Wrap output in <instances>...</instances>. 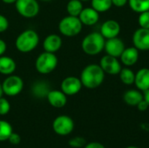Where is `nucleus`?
Listing matches in <instances>:
<instances>
[{
  "instance_id": "1",
  "label": "nucleus",
  "mask_w": 149,
  "mask_h": 148,
  "mask_svg": "<svg viewBox=\"0 0 149 148\" xmlns=\"http://www.w3.org/2000/svg\"><path fill=\"white\" fill-rule=\"evenodd\" d=\"M105 74L100 65L91 64L82 70L79 79L83 86L87 89H95L104 82Z\"/></svg>"
},
{
  "instance_id": "2",
  "label": "nucleus",
  "mask_w": 149,
  "mask_h": 148,
  "mask_svg": "<svg viewBox=\"0 0 149 148\" xmlns=\"http://www.w3.org/2000/svg\"><path fill=\"white\" fill-rule=\"evenodd\" d=\"M39 44V36L32 29H27L19 33L15 40L16 49L21 53H29L37 48Z\"/></svg>"
},
{
  "instance_id": "3",
  "label": "nucleus",
  "mask_w": 149,
  "mask_h": 148,
  "mask_svg": "<svg viewBox=\"0 0 149 148\" xmlns=\"http://www.w3.org/2000/svg\"><path fill=\"white\" fill-rule=\"evenodd\" d=\"M106 38L101 35L100 32H91L87 34L81 42L82 51L89 55L94 56L100 54L105 47Z\"/></svg>"
},
{
  "instance_id": "4",
  "label": "nucleus",
  "mask_w": 149,
  "mask_h": 148,
  "mask_svg": "<svg viewBox=\"0 0 149 148\" xmlns=\"http://www.w3.org/2000/svg\"><path fill=\"white\" fill-rule=\"evenodd\" d=\"M58 58L55 53L45 51L40 53L35 60L36 71L42 74L47 75L52 73L58 66Z\"/></svg>"
},
{
  "instance_id": "5",
  "label": "nucleus",
  "mask_w": 149,
  "mask_h": 148,
  "mask_svg": "<svg viewBox=\"0 0 149 148\" xmlns=\"http://www.w3.org/2000/svg\"><path fill=\"white\" fill-rule=\"evenodd\" d=\"M58 27L61 35L67 38H73L81 32L83 24L79 17L68 15L59 21Z\"/></svg>"
},
{
  "instance_id": "6",
  "label": "nucleus",
  "mask_w": 149,
  "mask_h": 148,
  "mask_svg": "<svg viewBox=\"0 0 149 148\" xmlns=\"http://www.w3.org/2000/svg\"><path fill=\"white\" fill-rule=\"evenodd\" d=\"M14 4L17 13L24 18H33L39 13L38 0H17Z\"/></svg>"
},
{
  "instance_id": "7",
  "label": "nucleus",
  "mask_w": 149,
  "mask_h": 148,
  "mask_svg": "<svg viewBox=\"0 0 149 148\" xmlns=\"http://www.w3.org/2000/svg\"><path fill=\"white\" fill-rule=\"evenodd\" d=\"M2 88L3 94L9 97H14L18 95L24 89V80L21 77L11 74L7 76V78L2 83Z\"/></svg>"
},
{
  "instance_id": "8",
  "label": "nucleus",
  "mask_w": 149,
  "mask_h": 148,
  "mask_svg": "<svg viewBox=\"0 0 149 148\" xmlns=\"http://www.w3.org/2000/svg\"><path fill=\"white\" fill-rule=\"evenodd\" d=\"M74 129V122L72 119L67 115H59L56 117L52 122V130L60 136L69 135Z\"/></svg>"
},
{
  "instance_id": "9",
  "label": "nucleus",
  "mask_w": 149,
  "mask_h": 148,
  "mask_svg": "<svg viewBox=\"0 0 149 148\" xmlns=\"http://www.w3.org/2000/svg\"><path fill=\"white\" fill-rule=\"evenodd\" d=\"M82 86L83 85L79 78L75 76H68L62 80L60 90L66 96H73L80 92Z\"/></svg>"
},
{
  "instance_id": "10",
  "label": "nucleus",
  "mask_w": 149,
  "mask_h": 148,
  "mask_svg": "<svg viewBox=\"0 0 149 148\" xmlns=\"http://www.w3.org/2000/svg\"><path fill=\"white\" fill-rule=\"evenodd\" d=\"M100 65L105 73H107L110 75L119 74L120 70L122 69L121 64L118 60V58H115L107 54L101 58L100 61Z\"/></svg>"
},
{
  "instance_id": "11",
  "label": "nucleus",
  "mask_w": 149,
  "mask_h": 148,
  "mask_svg": "<svg viewBox=\"0 0 149 148\" xmlns=\"http://www.w3.org/2000/svg\"><path fill=\"white\" fill-rule=\"evenodd\" d=\"M132 41L134 46L139 51H149V29H137L133 34Z\"/></svg>"
},
{
  "instance_id": "12",
  "label": "nucleus",
  "mask_w": 149,
  "mask_h": 148,
  "mask_svg": "<svg viewBox=\"0 0 149 148\" xmlns=\"http://www.w3.org/2000/svg\"><path fill=\"white\" fill-rule=\"evenodd\" d=\"M125 48L126 47H125L124 42L118 37L106 39L104 50L107 55H110L115 58H120L123 51L125 50Z\"/></svg>"
},
{
  "instance_id": "13",
  "label": "nucleus",
  "mask_w": 149,
  "mask_h": 148,
  "mask_svg": "<svg viewBox=\"0 0 149 148\" xmlns=\"http://www.w3.org/2000/svg\"><path fill=\"white\" fill-rule=\"evenodd\" d=\"M120 32V25L118 21L113 19H108L105 21L100 28V33L106 39L116 38L119 36Z\"/></svg>"
},
{
  "instance_id": "14",
  "label": "nucleus",
  "mask_w": 149,
  "mask_h": 148,
  "mask_svg": "<svg viewBox=\"0 0 149 148\" xmlns=\"http://www.w3.org/2000/svg\"><path fill=\"white\" fill-rule=\"evenodd\" d=\"M63 41L59 35L52 33L47 35L43 41V48L45 51L56 53L62 47Z\"/></svg>"
},
{
  "instance_id": "15",
  "label": "nucleus",
  "mask_w": 149,
  "mask_h": 148,
  "mask_svg": "<svg viewBox=\"0 0 149 148\" xmlns=\"http://www.w3.org/2000/svg\"><path fill=\"white\" fill-rule=\"evenodd\" d=\"M46 99L48 103L54 108H62L67 103V96L61 90H50Z\"/></svg>"
},
{
  "instance_id": "16",
  "label": "nucleus",
  "mask_w": 149,
  "mask_h": 148,
  "mask_svg": "<svg viewBox=\"0 0 149 148\" xmlns=\"http://www.w3.org/2000/svg\"><path fill=\"white\" fill-rule=\"evenodd\" d=\"M79 18L83 25L92 26L98 23L100 19V13L92 7L83 8Z\"/></svg>"
},
{
  "instance_id": "17",
  "label": "nucleus",
  "mask_w": 149,
  "mask_h": 148,
  "mask_svg": "<svg viewBox=\"0 0 149 148\" xmlns=\"http://www.w3.org/2000/svg\"><path fill=\"white\" fill-rule=\"evenodd\" d=\"M120 58V62L127 67L133 66L134 64L137 63L139 59V50L136 49L134 46L125 48Z\"/></svg>"
},
{
  "instance_id": "18",
  "label": "nucleus",
  "mask_w": 149,
  "mask_h": 148,
  "mask_svg": "<svg viewBox=\"0 0 149 148\" xmlns=\"http://www.w3.org/2000/svg\"><path fill=\"white\" fill-rule=\"evenodd\" d=\"M134 85L141 92L149 89V68H141L135 73Z\"/></svg>"
},
{
  "instance_id": "19",
  "label": "nucleus",
  "mask_w": 149,
  "mask_h": 148,
  "mask_svg": "<svg viewBox=\"0 0 149 148\" xmlns=\"http://www.w3.org/2000/svg\"><path fill=\"white\" fill-rule=\"evenodd\" d=\"M17 68L16 61L9 56H0V73L9 76L14 73Z\"/></svg>"
},
{
  "instance_id": "20",
  "label": "nucleus",
  "mask_w": 149,
  "mask_h": 148,
  "mask_svg": "<svg viewBox=\"0 0 149 148\" xmlns=\"http://www.w3.org/2000/svg\"><path fill=\"white\" fill-rule=\"evenodd\" d=\"M143 99V93L138 89L127 90L123 95L124 102L130 106H136Z\"/></svg>"
},
{
  "instance_id": "21",
  "label": "nucleus",
  "mask_w": 149,
  "mask_h": 148,
  "mask_svg": "<svg viewBox=\"0 0 149 148\" xmlns=\"http://www.w3.org/2000/svg\"><path fill=\"white\" fill-rule=\"evenodd\" d=\"M83 8V3L80 0H70L66 4V11L68 15L73 17H79Z\"/></svg>"
},
{
  "instance_id": "22",
  "label": "nucleus",
  "mask_w": 149,
  "mask_h": 148,
  "mask_svg": "<svg viewBox=\"0 0 149 148\" xmlns=\"http://www.w3.org/2000/svg\"><path fill=\"white\" fill-rule=\"evenodd\" d=\"M119 75H120V79L123 84H125L127 85H131L134 84L135 73L129 67L122 68L120 70Z\"/></svg>"
},
{
  "instance_id": "23",
  "label": "nucleus",
  "mask_w": 149,
  "mask_h": 148,
  "mask_svg": "<svg viewBox=\"0 0 149 148\" xmlns=\"http://www.w3.org/2000/svg\"><path fill=\"white\" fill-rule=\"evenodd\" d=\"M129 7L137 13L149 10V0H128Z\"/></svg>"
},
{
  "instance_id": "24",
  "label": "nucleus",
  "mask_w": 149,
  "mask_h": 148,
  "mask_svg": "<svg viewBox=\"0 0 149 148\" xmlns=\"http://www.w3.org/2000/svg\"><path fill=\"white\" fill-rule=\"evenodd\" d=\"M91 7L99 13L109 10L113 5L112 0H91Z\"/></svg>"
},
{
  "instance_id": "25",
  "label": "nucleus",
  "mask_w": 149,
  "mask_h": 148,
  "mask_svg": "<svg viewBox=\"0 0 149 148\" xmlns=\"http://www.w3.org/2000/svg\"><path fill=\"white\" fill-rule=\"evenodd\" d=\"M13 133L11 125L6 121L0 120V141L8 140L10 135Z\"/></svg>"
},
{
  "instance_id": "26",
  "label": "nucleus",
  "mask_w": 149,
  "mask_h": 148,
  "mask_svg": "<svg viewBox=\"0 0 149 148\" xmlns=\"http://www.w3.org/2000/svg\"><path fill=\"white\" fill-rule=\"evenodd\" d=\"M49 91H50V89H49L47 84L44 81L37 82L32 86V92L34 95H36L38 97H41V96L46 97Z\"/></svg>"
},
{
  "instance_id": "27",
  "label": "nucleus",
  "mask_w": 149,
  "mask_h": 148,
  "mask_svg": "<svg viewBox=\"0 0 149 148\" xmlns=\"http://www.w3.org/2000/svg\"><path fill=\"white\" fill-rule=\"evenodd\" d=\"M69 146L72 147L73 148H81L84 147L86 144V140L83 138V137H80V136H77V137H74L72 139H71L68 142Z\"/></svg>"
},
{
  "instance_id": "28",
  "label": "nucleus",
  "mask_w": 149,
  "mask_h": 148,
  "mask_svg": "<svg viewBox=\"0 0 149 148\" xmlns=\"http://www.w3.org/2000/svg\"><path fill=\"white\" fill-rule=\"evenodd\" d=\"M138 22L141 28L149 29V10L140 13L138 17Z\"/></svg>"
},
{
  "instance_id": "29",
  "label": "nucleus",
  "mask_w": 149,
  "mask_h": 148,
  "mask_svg": "<svg viewBox=\"0 0 149 148\" xmlns=\"http://www.w3.org/2000/svg\"><path fill=\"white\" fill-rule=\"evenodd\" d=\"M10 110V102L4 99V98H0V115L3 116L9 113Z\"/></svg>"
},
{
  "instance_id": "30",
  "label": "nucleus",
  "mask_w": 149,
  "mask_h": 148,
  "mask_svg": "<svg viewBox=\"0 0 149 148\" xmlns=\"http://www.w3.org/2000/svg\"><path fill=\"white\" fill-rule=\"evenodd\" d=\"M9 28V20L8 18L3 15L0 14V33H3L6 31Z\"/></svg>"
},
{
  "instance_id": "31",
  "label": "nucleus",
  "mask_w": 149,
  "mask_h": 148,
  "mask_svg": "<svg viewBox=\"0 0 149 148\" xmlns=\"http://www.w3.org/2000/svg\"><path fill=\"white\" fill-rule=\"evenodd\" d=\"M8 141H9L11 145L17 146V145L20 144V142H21V137H20V135H19L18 133L13 132V133L10 135V137H9V139H8Z\"/></svg>"
},
{
  "instance_id": "32",
  "label": "nucleus",
  "mask_w": 149,
  "mask_h": 148,
  "mask_svg": "<svg viewBox=\"0 0 149 148\" xmlns=\"http://www.w3.org/2000/svg\"><path fill=\"white\" fill-rule=\"evenodd\" d=\"M136 106H137L138 110L141 111V112H145V111H147L149 108V106L148 104V102H147L144 99H143Z\"/></svg>"
},
{
  "instance_id": "33",
  "label": "nucleus",
  "mask_w": 149,
  "mask_h": 148,
  "mask_svg": "<svg viewBox=\"0 0 149 148\" xmlns=\"http://www.w3.org/2000/svg\"><path fill=\"white\" fill-rule=\"evenodd\" d=\"M84 148H106L104 147L103 144L100 143V142H90V143H86Z\"/></svg>"
},
{
  "instance_id": "34",
  "label": "nucleus",
  "mask_w": 149,
  "mask_h": 148,
  "mask_svg": "<svg viewBox=\"0 0 149 148\" xmlns=\"http://www.w3.org/2000/svg\"><path fill=\"white\" fill-rule=\"evenodd\" d=\"M128 0H112L113 5L116 7H123L127 3Z\"/></svg>"
},
{
  "instance_id": "35",
  "label": "nucleus",
  "mask_w": 149,
  "mask_h": 148,
  "mask_svg": "<svg viewBox=\"0 0 149 148\" xmlns=\"http://www.w3.org/2000/svg\"><path fill=\"white\" fill-rule=\"evenodd\" d=\"M7 50V44L4 40L0 38V56H3Z\"/></svg>"
},
{
  "instance_id": "36",
  "label": "nucleus",
  "mask_w": 149,
  "mask_h": 148,
  "mask_svg": "<svg viewBox=\"0 0 149 148\" xmlns=\"http://www.w3.org/2000/svg\"><path fill=\"white\" fill-rule=\"evenodd\" d=\"M143 98H144V99L148 102V104L149 106V89H148L147 91H145V92H143Z\"/></svg>"
},
{
  "instance_id": "37",
  "label": "nucleus",
  "mask_w": 149,
  "mask_h": 148,
  "mask_svg": "<svg viewBox=\"0 0 149 148\" xmlns=\"http://www.w3.org/2000/svg\"><path fill=\"white\" fill-rule=\"evenodd\" d=\"M2 2L6 4H13L17 2V0H2Z\"/></svg>"
},
{
  "instance_id": "38",
  "label": "nucleus",
  "mask_w": 149,
  "mask_h": 148,
  "mask_svg": "<svg viewBox=\"0 0 149 148\" xmlns=\"http://www.w3.org/2000/svg\"><path fill=\"white\" fill-rule=\"evenodd\" d=\"M3 88H2V84L0 83V98L3 97Z\"/></svg>"
},
{
  "instance_id": "39",
  "label": "nucleus",
  "mask_w": 149,
  "mask_h": 148,
  "mask_svg": "<svg viewBox=\"0 0 149 148\" xmlns=\"http://www.w3.org/2000/svg\"><path fill=\"white\" fill-rule=\"evenodd\" d=\"M38 1H41V2H45V3H46V2H51V1H52V0H38Z\"/></svg>"
},
{
  "instance_id": "40",
  "label": "nucleus",
  "mask_w": 149,
  "mask_h": 148,
  "mask_svg": "<svg viewBox=\"0 0 149 148\" xmlns=\"http://www.w3.org/2000/svg\"><path fill=\"white\" fill-rule=\"evenodd\" d=\"M126 148H139V147H134V146H129V147H126Z\"/></svg>"
},
{
  "instance_id": "41",
  "label": "nucleus",
  "mask_w": 149,
  "mask_h": 148,
  "mask_svg": "<svg viewBox=\"0 0 149 148\" xmlns=\"http://www.w3.org/2000/svg\"><path fill=\"white\" fill-rule=\"evenodd\" d=\"M80 1H82V2H87V1H91V0H80Z\"/></svg>"
}]
</instances>
